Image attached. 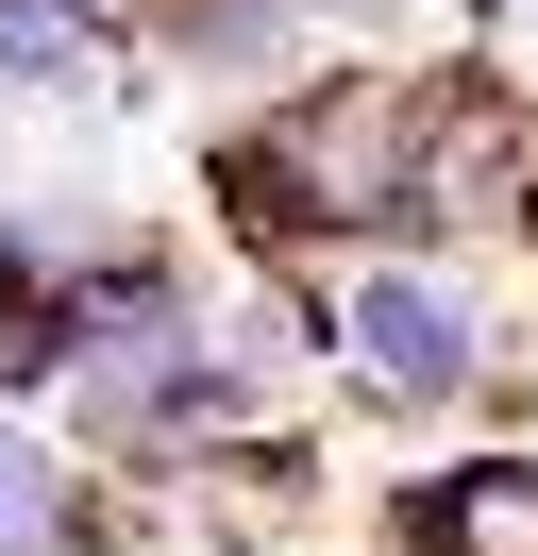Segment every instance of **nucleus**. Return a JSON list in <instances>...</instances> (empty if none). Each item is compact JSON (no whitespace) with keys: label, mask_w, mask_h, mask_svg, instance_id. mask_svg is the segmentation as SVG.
Instances as JSON below:
<instances>
[{"label":"nucleus","mask_w":538,"mask_h":556,"mask_svg":"<svg viewBox=\"0 0 538 556\" xmlns=\"http://www.w3.org/2000/svg\"><path fill=\"white\" fill-rule=\"evenodd\" d=\"M134 17H152V51L185 85H286L303 68V0H134ZM118 17V35H134Z\"/></svg>","instance_id":"f03ea898"},{"label":"nucleus","mask_w":538,"mask_h":556,"mask_svg":"<svg viewBox=\"0 0 538 556\" xmlns=\"http://www.w3.org/2000/svg\"><path fill=\"white\" fill-rule=\"evenodd\" d=\"M67 540H85V455L0 405V556H67Z\"/></svg>","instance_id":"7ed1b4c3"},{"label":"nucleus","mask_w":538,"mask_h":556,"mask_svg":"<svg viewBox=\"0 0 538 556\" xmlns=\"http://www.w3.org/2000/svg\"><path fill=\"white\" fill-rule=\"evenodd\" d=\"M336 354H354V388L404 405V421L471 405V388H488L471 270H454V253H354V270H336Z\"/></svg>","instance_id":"f257e3e1"}]
</instances>
